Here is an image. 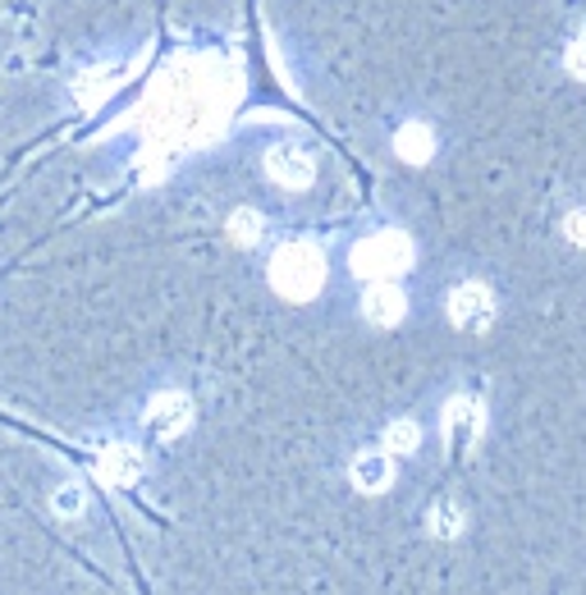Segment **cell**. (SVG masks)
<instances>
[{
  "label": "cell",
  "instance_id": "obj_15",
  "mask_svg": "<svg viewBox=\"0 0 586 595\" xmlns=\"http://www.w3.org/2000/svg\"><path fill=\"white\" fill-rule=\"evenodd\" d=\"M417 440H422V431L413 422H390V431H385V449L390 454H413Z\"/></svg>",
  "mask_w": 586,
  "mask_h": 595
},
{
  "label": "cell",
  "instance_id": "obj_14",
  "mask_svg": "<svg viewBox=\"0 0 586 595\" xmlns=\"http://www.w3.org/2000/svg\"><path fill=\"white\" fill-rule=\"evenodd\" d=\"M262 230H266V225H262V215H257L253 206H238V211L230 215V238H234V243H257Z\"/></svg>",
  "mask_w": 586,
  "mask_h": 595
},
{
  "label": "cell",
  "instance_id": "obj_3",
  "mask_svg": "<svg viewBox=\"0 0 586 595\" xmlns=\"http://www.w3.org/2000/svg\"><path fill=\"white\" fill-rule=\"evenodd\" d=\"M408 262H413V243L398 230H381L353 247V270L362 279H394L408 270Z\"/></svg>",
  "mask_w": 586,
  "mask_h": 595
},
{
  "label": "cell",
  "instance_id": "obj_8",
  "mask_svg": "<svg viewBox=\"0 0 586 595\" xmlns=\"http://www.w3.org/2000/svg\"><path fill=\"white\" fill-rule=\"evenodd\" d=\"M481 422H486V413H481V403H477L472 394L449 399V408H445V431H449V440H454V445L477 440V435H481Z\"/></svg>",
  "mask_w": 586,
  "mask_h": 595
},
{
  "label": "cell",
  "instance_id": "obj_9",
  "mask_svg": "<svg viewBox=\"0 0 586 595\" xmlns=\"http://www.w3.org/2000/svg\"><path fill=\"white\" fill-rule=\"evenodd\" d=\"M353 486L362 495H385L394 486V467H390V449L385 454H358L353 458Z\"/></svg>",
  "mask_w": 586,
  "mask_h": 595
},
{
  "label": "cell",
  "instance_id": "obj_11",
  "mask_svg": "<svg viewBox=\"0 0 586 595\" xmlns=\"http://www.w3.org/2000/svg\"><path fill=\"white\" fill-rule=\"evenodd\" d=\"M394 147H398V156H404V161H413V166H426L430 156H436V138H430L426 124H404V129H398V138H394Z\"/></svg>",
  "mask_w": 586,
  "mask_h": 595
},
{
  "label": "cell",
  "instance_id": "obj_6",
  "mask_svg": "<svg viewBox=\"0 0 586 595\" xmlns=\"http://www.w3.org/2000/svg\"><path fill=\"white\" fill-rule=\"evenodd\" d=\"M266 174L280 183V188H307L317 179V166H312V156H307V147L298 142H275L266 151Z\"/></svg>",
  "mask_w": 586,
  "mask_h": 595
},
{
  "label": "cell",
  "instance_id": "obj_4",
  "mask_svg": "<svg viewBox=\"0 0 586 595\" xmlns=\"http://www.w3.org/2000/svg\"><path fill=\"white\" fill-rule=\"evenodd\" d=\"M449 321L458 330H486L496 321V294H490L481 279H462V285L449 294Z\"/></svg>",
  "mask_w": 586,
  "mask_h": 595
},
{
  "label": "cell",
  "instance_id": "obj_1",
  "mask_svg": "<svg viewBox=\"0 0 586 595\" xmlns=\"http://www.w3.org/2000/svg\"><path fill=\"white\" fill-rule=\"evenodd\" d=\"M234 106V74L221 65H174L161 74L142 110L147 138L174 151L179 142H206Z\"/></svg>",
  "mask_w": 586,
  "mask_h": 595
},
{
  "label": "cell",
  "instance_id": "obj_13",
  "mask_svg": "<svg viewBox=\"0 0 586 595\" xmlns=\"http://www.w3.org/2000/svg\"><path fill=\"white\" fill-rule=\"evenodd\" d=\"M51 509H55V518H83L87 513V490L83 486H60L55 495H51Z\"/></svg>",
  "mask_w": 586,
  "mask_h": 595
},
{
  "label": "cell",
  "instance_id": "obj_17",
  "mask_svg": "<svg viewBox=\"0 0 586 595\" xmlns=\"http://www.w3.org/2000/svg\"><path fill=\"white\" fill-rule=\"evenodd\" d=\"M564 234H568L577 247H586V211H568V221H564Z\"/></svg>",
  "mask_w": 586,
  "mask_h": 595
},
{
  "label": "cell",
  "instance_id": "obj_5",
  "mask_svg": "<svg viewBox=\"0 0 586 595\" xmlns=\"http://www.w3.org/2000/svg\"><path fill=\"white\" fill-rule=\"evenodd\" d=\"M193 422V403L189 394H179V390H166L147 403V431L157 435V440H174V435H183Z\"/></svg>",
  "mask_w": 586,
  "mask_h": 595
},
{
  "label": "cell",
  "instance_id": "obj_12",
  "mask_svg": "<svg viewBox=\"0 0 586 595\" xmlns=\"http://www.w3.org/2000/svg\"><path fill=\"white\" fill-rule=\"evenodd\" d=\"M430 531H436L440 541L458 536V531H462V504H458V499H445V504L430 509Z\"/></svg>",
  "mask_w": 586,
  "mask_h": 595
},
{
  "label": "cell",
  "instance_id": "obj_2",
  "mask_svg": "<svg viewBox=\"0 0 586 595\" xmlns=\"http://www.w3.org/2000/svg\"><path fill=\"white\" fill-rule=\"evenodd\" d=\"M321 279H326V257H321L317 243H285V247H275L270 285H275V294H280V298H294V302L317 298Z\"/></svg>",
  "mask_w": 586,
  "mask_h": 595
},
{
  "label": "cell",
  "instance_id": "obj_10",
  "mask_svg": "<svg viewBox=\"0 0 586 595\" xmlns=\"http://www.w3.org/2000/svg\"><path fill=\"white\" fill-rule=\"evenodd\" d=\"M97 467H102V477L110 486H134L142 477V454L134 445H110V449H102Z\"/></svg>",
  "mask_w": 586,
  "mask_h": 595
},
{
  "label": "cell",
  "instance_id": "obj_16",
  "mask_svg": "<svg viewBox=\"0 0 586 595\" xmlns=\"http://www.w3.org/2000/svg\"><path fill=\"white\" fill-rule=\"evenodd\" d=\"M564 60H568V74H573V78H586V28L568 42V55H564Z\"/></svg>",
  "mask_w": 586,
  "mask_h": 595
},
{
  "label": "cell",
  "instance_id": "obj_7",
  "mask_svg": "<svg viewBox=\"0 0 586 595\" xmlns=\"http://www.w3.org/2000/svg\"><path fill=\"white\" fill-rule=\"evenodd\" d=\"M404 311H408V298L398 285H390V279H372L362 294V317L372 321V326H398L404 321Z\"/></svg>",
  "mask_w": 586,
  "mask_h": 595
}]
</instances>
